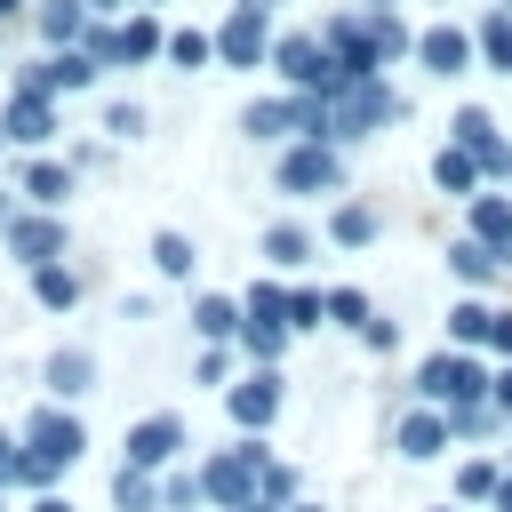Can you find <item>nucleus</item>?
Masks as SVG:
<instances>
[{"instance_id": "18", "label": "nucleus", "mask_w": 512, "mask_h": 512, "mask_svg": "<svg viewBox=\"0 0 512 512\" xmlns=\"http://www.w3.org/2000/svg\"><path fill=\"white\" fill-rule=\"evenodd\" d=\"M464 232H472L480 248H496L504 272H512V192H480V200H464Z\"/></svg>"}, {"instance_id": "52", "label": "nucleus", "mask_w": 512, "mask_h": 512, "mask_svg": "<svg viewBox=\"0 0 512 512\" xmlns=\"http://www.w3.org/2000/svg\"><path fill=\"white\" fill-rule=\"evenodd\" d=\"M120 8H128V0H88V16H104V24H112Z\"/></svg>"}, {"instance_id": "24", "label": "nucleus", "mask_w": 512, "mask_h": 512, "mask_svg": "<svg viewBox=\"0 0 512 512\" xmlns=\"http://www.w3.org/2000/svg\"><path fill=\"white\" fill-rule=\"evenodd\" d=\"M24 280H32V304H40V312H72V304L88 296V280H80L72 264H40V272H24Z\"/></svg>"}, {"instance_id": "38", "label": "nucleus", "mask_w": 512, "mask_h": 512, "mask_svg": "<svg viewBox=\"0 0 512 512\" xmlns=\"http://www.w3.org/2000/svg\"><path fill=\"white\" fill-rule=\"evenodd\" d=\"M80 56H88V64H96V72H120V16H112V24H104V16H96V24H88V32H80Z\"/></svg>"}, {"instance_id": "34", "label": "nucleus", "mask_w": 512, "mask_h": 512, "mask_svg": "<svg viewBox=\"0 0 512 512\" xmlns=\"http://www.w3.org/2000/svg\"><path fill=\"white\" fill-rule=\"evenodd\" d=\"M496 480H504V456H464L456 464V504H488Z\"/></svg>"}, {"instance_id": "16", "label": "nucleus", "mask_w": 512, "mask_h": 512, "mask_svg": "<svg viewBox=\"0 0 512 512\" xmlns=\"http://www.w3.org/2000/svg\"><path fill=\"white\" fill-rule=\"evenodd\" d=\"M448 448H456V440H448V408H424V400H416V408L392 424V456H400V464H432V456H448Z\"/></svg>"}, {"instance_id": "28", "label": "nucleus", "mask_w": 512, "mask_h": 512, "mask_svg": "<svg viewBox=\"0 0 512 512\" xmlns=\"http://www.w3.org/2000/svg\"><path fill=\"white\" fill-rule=\"evenodd\" d=\"M376 232H384V216H376L368 200H336V208H328V240H336V248H368Z\"/></svg>"}, {"instance_id": "17", "label": "nucleus", "mask_w": 512, "mask_h": 512, "mask_svg": "<svg viewBox=\"0 0 512 512\" xmlns=\"http://www.w3.org/2000/svg\"><path fill=\"white\" fill-rule=\"evenodd\" d=\"M416 64H424L432 80H456V72L480 64V48H472L464 24H424V32H416Z\"/></svg>"}, {"instance_id": "13", "label": "nucleus", "mask_w": 512, "mask_h": 512, "mask_svg": "<svg viewBox=\"0 0 512 512\" xmlns=\"http://www.w3.org/2000/svg\"><path fill=\"white\" fill-rule=\"evenodd\" d=\"M72 192H80V168H72V160H56V152H24V160H16V200H24V208L64 216Z\"/></svg>"}, {"instance_id": "31", "label": "nucleus", "mask_w": 512, "mask_h": 512, "mask_svg": "<svg viewBox=\"0 0 512 512\" xmlns=\"http://www.w3.org/2000/svg\"><path fill=\"white\" fill-rule=\"evenodd\" d=\"M488 320H496V304H480V296L448 304V352H472V344H488Z\"/></svg>"}, {"instance_id": "53", "label": "nucleus", "mask_w": 512, "mask_h": 512, "mask_svg": "<svg viewBox=\"0 0 512 512\" xmlns=\"http://www.w3.org/2000/svg\"><path fill=\"white\" fill-rule=\"evenodd\" d=\"M488 504H496V512H512V472L496 480V496H488Z\"/></svg>"}, {"instance_id": "51", "label": "nucleus", "mask_w": 512, "mask_h": 512, "mask_svg": "<svg viewBox=\"0 0 512 512\" xmlns=\"http://www.w3.org/2000/svg\"><path fill=\"white\" fill-rule=\"evenodd\" d=\"M8 456H16V424H0V480H8Z\"/></svg>"}, {"instance_id": "46", "label": "nucleus", "mask_w": 512, "mask_h": 512, "mask_svg": "<svg viewBox=\"0 0 512 512\" xmlns=\"http://www.w3.org/2000/svg\"><path fill=\"white\" fill-rule=\"evenodd\" d=\"M360 344H368V352H392V344H400V320H384V312H376V320L360 328Z\"/></svg>"}, {"instance_id": "2", "label": "nucleus", "mask_w": 512, "mask_h": 512, "mask_svg": "<svg viewBox=\"0 0 512 512\" xmlns=\"http://www.w3.org/2000/svg\"><path fill=\"white\" fill-rule=\"evenodd\" d=\"M408 104H400V88L392 80H344L336 96H328V144L344 152V144H360V136H376L384 120H400Z\"/></svg>"}, {"instance_id": "41", "label": "nucleus", "mask_w": 512, "mask_h": 512, "mask_svg": "<svg viewBox=\"0 0 512 512\" xmlns=\"http://www.w3.org/2000/svg\"><path fill=\"white\" fill-rule=\"evenodd\" d=\"M256 496H264V504H280V512H288V504H304V472H296V464H280V456H272V464H264V480H256Z\"/></svg>"}, {"instance_id": "7", "label": "nucleus", "mask_w": 512, "mask_h": 512, "mask_svg": "<svg viewBox=\"0 0 512 512\" xmlns=\"http://www.w3.org/2000/svg\"><path fill=\"white\" fill-rule=\"evenodd\" d=\"M272 72L288 80V96H336V88H344V72H336V56L320 48V32H280V40H272Z\"/></svg>"}, {"instance_id": "8", "label": "nucleus", "mask_w": 512, "mask_h": 512, "mask_svg": "<svg viewBox=\"0 0 512 512\" xmlns=\"http://www.w3.org/2000/svg\"><path fill=\"white\" fill-rule=\"evenodd\" d=\"M272 184L288 200H328V192H344V152L336 144H280Z\"/></svg>"}, {"instance_id": "58", "label": "nucleus", "mask_w": 512, "mask_h": 512, "mask_svg": "<svg viewBox=\"0 0 512 512\" xmlns=\"http://www.w3.org/2000/svg\"><path fill=\"white\" fill-rule=\"evenodd\" d=\"M136 8H160V0H136Z\"/></svg>"}, {"instance_id": "50", "label": "nucleus", "mask_w": 512, "mask_h": 512, "mask_svg": "<svg viewBox=\"0 0 512 512\" xmlns=\"http://www.w3.org/2000/svg\"><path fill=\"white\" fill-rule=\"evenodd\" d=\"M24 512H72V496H64V488H56V496H32V504H24Z\"/></svg>"}, {"instance_id": "35", "label": "nucleus", "mask_w": 512, "mask_h": 512, "mask_svg": "<svg viewBox=\"0 0 512 512\" xmlns=\"http://www.w3.org/2000/svg\"><path fill=\"white\" fill-rule=\"evenodd\" d=\"M160 56H168L176 72H208V64H216V40H208L200 24H184V32H168V48H160Z\"/></svg>"}, {"instance_id": "30", "label": "nucleus", "mask_w": 512, "mask_h": 512, "mask_svg": "<svg viewBox=\"0 0 512 512\" xmlns=\"http://www.w3.org/2000/svg\"><path fill=\"white\" fill-rule=\"evenodd\" d=\"M152 272H160V280H192V272H200L192 232H152Z\"/></svg>"}, {"instance_id": "9", "label": "nucleus", "mask_w": 512, "mask_h": 512, "mask_svg": "<svg viewBox=\"0 0 512 512\" xmlns=\"http://www.w3.org/2000/svg\"><path fill=\"white\" fill-rule=\"evenodd\" d=\"M16 440H24L32 456L64 464V472L88 456V424H80V408H56V400H32V408H24V424H16Z\"/></svg>"}, {"instance_id": "45", "label": "nucleus", "mask_w": 512, "mask_h": 512, "mask_svg": "<svg viewBox=\"0 0 512 512\" xmlns=\"http://www.w3.org/2000/svg\"><path fill=\"white\" fill-rule=\"evenodd\" d=\"M104 136H112V144H136V136H144V104H128V96L104 104Z\"/></svg>"}, {"instance_id": "47", "label": "nucleus", "mask_w": 512, "mask_h": 512, "mask_svg": "<svg viewBox=\"0 0 512 512\" xmlns=\"http://www.w3.org/2000/svg\"><path fill=\"white\" fill-rule=\"evenodd\" d=\"M488 400H496V416H504V424H512V360H504V368H496V376H488Z\"/></svg>"}, {"instance_id": "11", "label": "nucleus", "mask_w": 512, "mask_h": 512, "mask_svg": "<svg viewBox=\"0 0 512 512\" xmlns=\"http://www.w3.org/2000/svg\"><path fill=\"white\" fill-rule=\"evenodd\" d=\"M320 48L336 56V72H344V80H384V64H376V32H368V8L328 16V24H320Z\"/></svg>"}, {"instance_id": "59", "label": "nucleus", "mask_w": 512, "mask_h": 512, "mask_svg": "<svg viewBox=\"0 0 512 512\" xmlns=\"http://www.w3.org/2000/svg\"><path fill=\"white\" fill-rule=\"evenodd\" d=\"M256 8H280V0H256Z\"/></svg>"}, {"instance_id": "6", "label": "nucleus", "mask_w": 512, "mask_h": 512, "mask_svg": "<svg viewBox=\"0 0 512 512\" xmlns=\"http://www.w3.org/2000/svg\"><path fill=\"white\" fill-rule=\"evenodd\" d=\"M280 408H288V376H280V368H248V376L224 384V416H232L240 440H264V432L280 424Z\"/></svg>"}, {"instance_id": "19", "label": "nucleus", "mask_w": 512, "mask_h": 512, "mask_svg": "<svg viewBox=\"0 0 512 512\" xmlns=\"http://www.w3.org/2000/svg\"><path fill=\"white\" fill-rule=\"evenodd\" d=\"M88 24H96L88 0H32V40H40V48H80Z\"/></svg>"}, {"instance_id": "57", "label": "nucleus", "mask_w": 512, "mask_h": 512, "mask_svg": "<svg viewBox=\"0 0 512 512\" xmlns=\"http://www.w3.org/2000/svg\"><path fill=\"white\" fill-rule=\"evenodd\" d=\"M432 512H464V504H432Z\"/></svg>"}, {"instance_id": "48", "label": "nucleus", "mask_w": 512, "mask_h": 512, "mask_svg": "<svg viewBox=\"0 0 512 512\" xmlns=\"http://www.w3.org/2000/svg\"><path fill=\"white\" fill-rule=\"evenodd\" d=\"M488 352H504V360H512V312H496V320H488Z\"/></svg>"}, {"instance_id": "32", "label": "nucleus", "mask_w": 512, "mask_h": 512, "mask_svg": "<svg viewBox=\"0 0 512 512\" xmlns=\"http://www.w3.org/2000/svg\"><path fill=\"white\" fill-rule=\"evenodd\" d=\"M472 48H480V64H488V72H512V8H488V16H480V32H472Z\"/></svg>"}, {"instance_id": "26", "label": "nucleus", "mask_w": 512, "mask_h": 512, "mask_svg": "<svg viewBox=\"0 0 512 512\" xmlns=\"http://www.w3.org/2000/svg\"><path fill=\"white\" fill-rule=\"evenodd\" d=\"M160 48H168V32H160V16H152V8L120 16V72H128V64H152Z\"/></svg>"}, {"instance_id": "4", "label": "nucleus", "mask_w": 512, "mask_h": 512, "mask_svg": "<svg viewBox=\"0 0 512 512\" xmlns=\"http://www.w3.org/2000/svg\"><path fill=\"white\" fill-rule=\"evenodd\" d=\"M184 456H192V424H184L176 408L136 416V424H128V440H120V464H128V472H152V480H160V472H176Z\"/></svg>"}, {"instance_id": "49", "label": "nucleus", "mask_w": 512, "mask_h": 512, "mask_svg": "<svg viewBox=\"0 0 512 512\" xmlns=\"http://www.w3.org/2000/svg\"><path fill=\"white\" fill-rule=\"evenodd\" d=\"M16 208H24V200H16V184H0V232L16 224Z\"/></svg>"}, {"instance_id": "60", "label": "nucleus", "mask_w": 512, "mask_h": 512, "mask_svg": "<svg viewBox=\"0 0 512 512\" xmlns=\"http://www.w3.org/2000/svg\"><path fill=\"white\" fill-rule=\"evenodd\" d=\"M504 472H512V448H504Z\"/></svg>"}, {"instance_id": "62", "label": "nucleus", "mask_w": 512, "mask_h": 512, "mask_svg": "<svg viewBox=\"0 0 512 512\" xmlns=\"http://www.w3.org/2000/svg\"><path fill=\"white\" fill-rule=\"evenodd\" d=\"M0 152H8V144H0Z\"/></svg>"}, {"instance_id": "20", "label": "nucleus", "mask_w": 512, "mask_h": 512, "mask_svg": "<svg viewBox=\"0 0 512 512\" xmlns=\"http://www.w3.org/2000/svg\"><path fill=\"white\" fill-rule=\"evenodd\" d=\"M240 320H248L240 296H224V288H200V296H192V336H200V344H232Z\"/></svg>"}, {"instance_id": "23", "label": "nucleus", "mask_w": 512, "mask_h": 512, "mask_svg": "<svg viewBox=\"0 0 512 512\" xmlns=\"http://www.w3.org/2000/svg\"><path fill=\"white\" fill-rule=\"evenodd\" d=\"M432 184H440L448 200H480V184H488V176H480V160H472V152L440 144V152H432Z\"/></svg>"}, {"instance_id": "12", "label": "nucleus", "mask_w": 512, "mask_h": 512, "mask_svg": "<svg viewBox=\"0 0 512 512\" xmlns=\"http://www.w3.org/2000/svg\"><path fill=\"white\" fill-rule=\"evenodd\" d=\"M96 384H104V360H96L88 344H56V352L40 360V400H56V408H80Z\"/></svg>"}, {"instance_id": "43", "label": "nucleus", "mask_w": 512, "mask_h": 512, "mask_svg": "<svg viewBox=\"0 0 512 512\" xmlns=\"http://www.w3.org/2000/svg\"><path fill=\"white\" fill-rule=\"evenodd\" d=\"M232 368H240V352H232V344H200V360H192V384L224 392V384H232Z\"/></svg>"}, {"instance_id": "22", "label": "nucleus", "mask_w": 512, "mask_h": 512, "mask_svg": "<svg viewBox=\"0 0 512 512\" xmlns=\"http://www.w3.org/2000/svg\"><path fill=\"white\" fill-rule=\"evenodd\" d=\"M256 248H264V264H272V272H304V264L320 256V240H312L304 224H288V216H280V224H264V240H256Z\"/></svg>"}, {"instance_id": "14", "label": "nucleus", "mask_w": 512, "mask_h": 512, "mask_svg": "<svg viewBox=\"0 0 512 512\" xmlns=\"http://www.w3.org/2000/svg\"><path fill=\"white\" fill-rule=\"evenodd\" d=\"M0 240H8V256H16L24 272H40V264H64V248H72L64 216H48V208H16V224H8Z\"/></svg>"}, {"instance_id": "39", "label": "nucleus", "mask_w": 512, "mask_h": 512, "mask_svg": "<svg viewBox=\"0 0 512 512\" xmlns=\"http://www.w3.org/2000/svg\"><path fill=\"white\" fill-rule=\"evenodd\" d=\"M368 320H376V304H368V288H328V328H352V336H360Z\"/></svg>"}, {"instance_id": "56", "label": "nucleus", "mask_w": 512, "mask_h": 512, "mask_svg": "<svg viewBox=\"0 0 512 512\" xmlns=\"http://www.w3.org/2000/svg\"><path fill=\"white\" fill-rule=\"evenodd\" d=\"M248 512H280V504H264V496H256V504H248Z\"/></svg>"}, {"instance_id": "21", "label": "nucleus", "mask_w": 512, "mask_h": 512, "mask_svg": "<svg viewBox=\"0 0 512 512\" xmlns=\"http://www.w3.org/2000/svg\"><path fill=\"white\" fill-rule=\"evenodd\" d=\"M240 128L256 136V144H296V96L280 88V96H256L248 112H240Z\"/></svg>"}, {"instance_id": "37", "label": "nucleus", "mask_w": 512, "mask_h": 512, "mask_svg": "<svg viewBox=\"0 0 512 512\" xmlns=\"http://www.w3.org/2000/svg\"><path fill=\"white\" fill-rule=\"evenodd\" d=\"M208 496H200V464H176V472H160V512H200Z\"/></svg>"}, {"instance_id": "61", "label": "nucleus", "mask_w": 512, "mask_h": 512, "mask_svg": "<svg viewBox=\"0 0 512 512\" xmlns=\"http://www.w3.org/2000/svg\"><path fill=\"white\" fill-rule=\"evenodd\" d=\"M0 504H8V488H0Z\"/></svg>"}, {"instance_id": "40", "label": "nucleus", "mask_w": 512, "mask_h": 512, "mask_svg": "<svg viewBox=\"0 0 512 512\" xmlns=\"http://www.w3.org/2000/svg\"><path fill=\"white\" fill-rule=\"evenodd\" d=\"M328 328V288H288V336Z\"/></svg>"}, {"instance_id": "27", "label": "nucleus", "mask_w": 512, "mask_h": 512, "mask_svg": "<svg viewBox=\"0 0 512 512\" xmlns=\"http://www.w3.org/2000/svg\"><path fill=\"white\" fill-rule=\"evenodd\" d=\"M448 144L480 160L488 144H504V128H496V112H488V104H456V120H448Z\"/></svg>"}, {"instance_id": "33", "label": "nucleus", "mask_w": 512, "mask_h": 512, "mask_svg": "<svg viewBox=\"0 0 512 512\" xmlns=\"http://www.w3.org/2000/svg\"><path fill=\"white\" fill-rule=\"evenodd\" d=\"M368 32H376V64H400V56H416V32L400 24V8H368Z\"/></svg>"}, {"instance_id": "15", "label": "nucleus", "mask_w": 512, "mask_h": 512, "mask_svg": "<svg viewBox=\"0 0 512 512\" xmlns=\"http://www.w3.org/2000/svg\"><path fill=\"white\" fill-rule=\"evenodd\" d=\"M56 128H64V112H56L48 96L8 88V104H0V144H16V152H48V144H56Z\"/></svg>"}, {"instance_id": "54", "label": "nucleus", "mask_w": 512, "mask_h": 512, "mask_svg": "<svg viewBox=\"0 0 512 512\" xmlns=\"http://www.w3.org/2000/svg\"><path fill=\"white\" fill-rule=\"evenodd\" d=\"M16 16H32V0H0V24H16Z\"/></svg>"}, {"instance_id": "25", "label": "nucleus", "mask_w": 512, "mask_h": 512, "mask_svg": "<svg viewBox=\"0 0 512 512\" xmlns=\"http://www.w3.org/2000/svg\"><path fill=\"white\" fill-rule=\"evenodd\" d=\"M232 352H240L248 368H280V360H288V328H280V320H240Z\"/></svg>"}, {"instance_id": "42", "label": "nucleus", "mask_w": 512, "mask_h": 512, "mask_svg": "<svg viewBox=\"0 0 512 512\" xmlns=\"http://www.w3.org/2000/svg\"><path fill=\"white\" fill-rule=\"evenodd\" d=\"M240 312H248V320H280V328H288V288H280V280H248Z\"/></svg>"}, {"instance_id": "55", "label": "nucleus", "mask_w": 512, "mask_h": 512, "mask_svg": "<svg viewBox=\"0 0 512 512\" xmlns=\"http://www.w3.org/2000/svg\"><path fill=\"white\" fill-rule=\"evenodd\" d=\"M288 512H328V504H312V496H304V504H288Z\"/></svg>"}, {"instance_id": "3", "label": "nucleus", "mask_w": 512, "mask_h": 512, "mask_svg": "<svg viewBox=\"0 0 512 512\" xmlns=\"http://www.w3.org/2000/svg\"><path fill=\"white\" fill-rule=\"evenodd\" d=\"M408 392L424 400V408H472V400H488V368H480V352H432L416 376H408Z\"/></svg>"}, {"instance_id": "44", "label": "nucleus", "mask_w": 512, "mask_h": 512, "mask_svg": "<svg viewBox=\"0 0 512 512\" xmlns=\"http://www.w3.org/2000/svg\"><path fill=\"white\" fill-rule=\"evenodd\" d=\"M504 416H496V400H472V408H448V440H480V432H496Z\"/></svg>"}, {"instance_id": "1", "label": "nucleus", "mask_w": 512, "mask_h": 512, "mask_svg": "<svg viewBox=\"0 0 512 512\" xmlns=\"http://www.w3.org/2000/svg\"><path fill=\"white\" fill-rule=\"evenodd\" d=\"M264 464H272V448H264V440L208 448V456H200V496H208V512H248V504H256Z\"/></svg>"}, {"instance_id": "36", "label": "nucleus", "mask_w": 512, "mask_h": 512, "mask_svg": "<svg viewBox=\"0 0 512 512\" xmlns=\"http://www.w3.org/2000/svg\"><path fill=\"white\" fill-rule=\"evenodd\" d=\"M112 512H160V480L152 472H112Z\"/></svg>"}, {"instance_id": "10", "label": "nucleus", "mask_w": 512, "mask_h": 512, "mask_svg": "<svg viewBox=\"0 0 512 512\" xmlns=\"http://www.w3.org/2000/svg\"><path fill=\"white\" fill-rule=\"evenodd\" d=\"M104 72L80 56V48H40V56H24L16 64V88L24 96H48V104H64V96H88Z\"/></svg>"}, {"instance_id": "29", "label": "nucleus", "mask_w": 512, "mask_h": 512, "mask_svg": "<svg viewBox=\"0 0 512 512\" xmlns=\"http://www.w3.org/2000/svg\"><path fill=\"white\" fill-rule=\"evenodd\" d=\"M448 272H456L464 288H488V280L504 272V256H496V248H480V240L464 232V240H448Z\"/></svg>"}, {"instance_id": "5", "label": "nucleus", "mask_w": 512, "mask_h": 512, "mask_svg": "<svg viewBox=\"0 0 512 512\" xmlns=\"http://www.w3.org/2000/svg\"><path fill=\"white\" fill-rule=\"evenodd\" d=\"M208 40H216V64H224V72H256V64H272V40H280V32H272V8L232 0Z\"/></svg>"}]
</instances>
